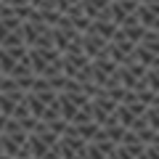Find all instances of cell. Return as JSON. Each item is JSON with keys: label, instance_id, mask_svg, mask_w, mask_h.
Listing matches in <instances>:
<instances>
[{"label": "cell", "instance_id": "1", "mask_svg": "<svg viewBox=\"0 0 159 159\" xmlns=\"http://www.w3.org/2000/svg\"><path fill=\"white\" fill-rule=\"evenodd\" d=\"M80 48H82V53H85L88 58H98L106 53V40L101 37V34L96 32H82V37H80Z\"/></svg>", "mask_w": 159, "mask_h": 159}, {"label": "cell", "instance_id": "2", "mask_svg": "<svg viewBox=\"0 0 159 159\" xmlns=\"http://www.w3.org/2000/svg\"><path fill=\"white\" fill-rule=\"evenodd\" d=\"M88 29H90V32H96V34H101V37L109 43V40L114 37V32H117V24H114L111 19H93Z\"/></svg>", "mask_w": 159, "mask_h": 159}, {"label": "cell", "instance_id": "3", "mask_svg": "<svg viewBox=\"0 0 159 159\" xmlns=\"http://www.w3.org/2000/svg\"><path fill=\"white\" fill-rule=\"evenodd\" d=\"M119 32L125 34L130 43H135V45H138V43H141V37H143V32H146V27L138 21V24H127V27H119Z\"/></svg>", "mask_w": 159, "mask_h": 159}, {"label": "cell", "instance_id": "4", "mask_svg": "<svg viewBox=\"0 0 159 159\" xmlns=\"http://www.w3.org/2000/svg\"><path fill=\"white\" fill-rule=\"evenodd\" d=\"M114 117H117V122L122 127H130L133 125V119H135V114L130 111V109L125 106V103H117V109H114Z\"/></svg>", "mask_w": 159, "mask_h": 159}, {"label": "cell", "instance_id": "5", "mask_svg": "<svg viewBox=\"0 0 159 159\" xmlns=\"http://www.w3.org/2000/svg\"><path fill=\"white\" fill-rule=\"evenodd\" d=\"M98 127H101V125L90 119V122H85V125H77V135L82 138L85 143H90V141H93V135L98 133Z\"/></svg>", "mask_w": 159, "mask_h": 159}, {"label": "cell", "instance_id": "6", "mask_svg": "<svg viewBox=\"0 0 159 159\" xmlns=\"http://www.w3.org/2000/svg\"><path fill=\"white\" fill-rule=\"evenodd\" d=\"M106 130V138L111 143H122V135H125V130L127 127H122V125H111V127H103Z\"/></svg>", "mask_w": 159, "mask_h": 159}, {"label": "cell", "instance_id": "7", "mask_svg": "<svg viewBox=\"0 0 159 159\" xmlns=\"http://www.w3.org/2000/svg\"><path fill=\"white\" fill-rule=\"evenodd\" d=\"M13 106H16V101H13L8 93H0V114L11 117V114H13Z\"/></svg>", "mask_w": 159, "mask_h": 159}, {"label": "cell", "instance_id": "8", "mask_svg": "<svg viewBox=\"0 0 159 159\" xmlns=\"http://www.w3.org/2000/svg\"><path fill=\"white\" fill-rule=\"evenodd\" d=\"M27 3L34 11H53L56 8V0H27Z\"/></svg>", "mask_w": 159, "mask_h": 159}, {"label": "cell", "instance_id": "9", "mask_svg": "<svg viewBox=\"0 0 159 159\" xmlns=\"http://www.w3.org/2000/svg\"><path fill=\"white\" fill-rule=\"evenodd\" d=\"M106 154L96 146V143H85V159H103Z\"/></svg>", "mask_w": 159, "mask_h": 159}, {"label": "cell", "instance_id": "10", "mask_svg": "<svg viewBox=\"0 0 159 159\" xmlns=\"http://www.w3.org/2000/svg\"><path fill=\"white\" fill-rule=\"evenodd\" d=\"M37 122H40V119H37V117H32V114H27V117L19 119V125H21V130H24V133H32Z\"/></svg>", "mask_w": 159, "mask_h": 159}, {"label": "cell", "instance_id": "11", "mask_svg": "<svg viewBox=\"0 0 159 159\" xmlns=\"http://www.w3.org/2000/svg\"><path fill=\"white\" fill-rule=\"evenodd\" d=\"M77 6H80V0H56V11H61V13H69Z\"/></svg>", "mask_w": 159, "mask_h": 159}, {"label": "cell", "instance_id": "12", "mask_svg": "<svg viewBox=\"0 0 159 159\" xmlns=\"http://www.w3.org/2000/svg\"><path fill=\"white\" fill-rule=\"evenodd\" d=\"M45 125H48V130H53L56 135H61V133H64V127H66V119H61V117H58V119H53V122H45Z\"/></svg>", "mask_w": 159, "mask_h": 159}, {"label": "cell", "instance_id": "13", "mask_svg": "<svg viewBox=\"0 0 159 159\" xmlns=\"http://www.w3.org/2000/svg\"><path fill=\"white\" fill-rule=\"evenodd\" d=\"M90 143H93V141H90ZM96 146L101 148V151L106 154V157H111V154H114V146H117V143H111V141H109V138H103V141H98Z\"/></svg>", "mask_w": 159, "mask_h": 159}, {"label": "cell", "instance_id": "14", "mask_svg": "<svg viewBox=\"0 0 159 159\" xmlns=\"http://www.w3.org/2000/svg\"><path fill=\"white\" fill-rule=\"evenodd\" d=\"M125 106L130 109V111L135 114V117H143V111H146V103H141V101H138V98H135V101H133V103H125Z\"/></svg>", "mask_w": 159, "mask_h": 159}, {"label": "cell", "instance_id": "15", "mask_svg": "<svg viewBox=\"0 0 159 159\" xmlns=\"http://www.w3.org/2000/svg\"><path fill=\"white\" fill-rule=\"evenodd\" d=\"M154 135H157V130H151V127H146V130H141V133H138L141 143H146V146H148V143L154 141Z\"/></svg>", "mask_w": 159, "mask_h": 159}, {"label": "cell", "instance_id": "16", "mask_svg": "<svg viewBox=\"0 0 159 159\" xmlns=\"http://www.w3.org/2000/svg\"><path fill=\"white\" fill-rule=\"evenodd\" d=\"M141 159H159V151L154 146H146V148H143V154H141Z\"/></svg>", "mask_w": 159, "mask_h": 159}, {"label": "cell", "instance_id": "17", "mask_svg": "<svg viewBox=\"0 0 159 159\" xmlns=\"http://www.w3.org/2000/svg\"><path fill=\"white\" fill-rule=\"evenodd\" d=\"M0 3H6V6L16 8V6H27V0H0Z\"/></svg>", "mask_w": 159, "mask_h": 159}, {"label": "cell", "instance_id": "18", "mask_svg": "<svg viewBox=\"0 0 159 159\" xmlns=\"http://www.w3.org/2000/svg\"><path fill=\"white\" fill-rule=\"evenodd\" d=\"M6 119H8L6 114H0V133H3V125H6Z\"/></svg>", "mask_w": 159, "mask_h": 159}, {"label": "cell", "instance_id": "19", "mask_svg": "<svg viewBox=\"0 0 159 159\" xmlns=\"http://www.w3.org/2000/svg\"><path fill=\"white\" fill-rule=\"evenodd\" d=\"M103 159H114V157H103Z\"/></svg>", "mask_w": 159, "mask_h": 159}]
</instances>
